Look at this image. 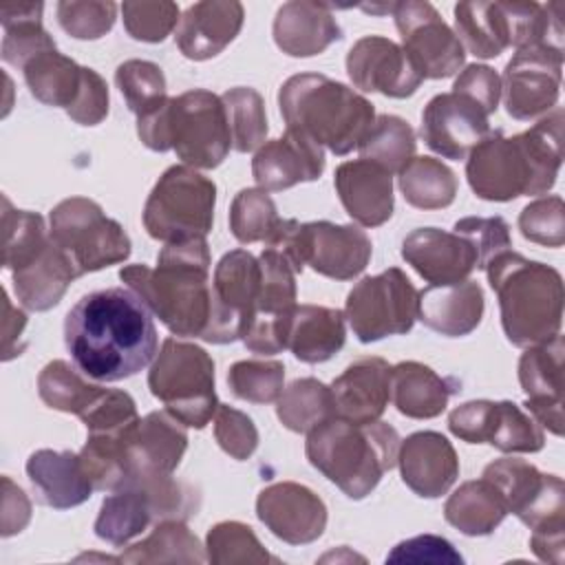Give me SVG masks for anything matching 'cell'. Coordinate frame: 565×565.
Here are the masks:
<instances>
[{"instance_id": "cell-1", "label": "cell", "mask_w": 565, "mask_h": 565, "mask_svg": "<svg viewBox=\"0 0 565 565\" xmlns=\"http://www.w3.org/2000/svg\"><path fill=\"white\" fill-rule=\"evenodd\" d=\"M157 327L143 300L124 287L82 296L64 320V344L77 371L97 382H119L157 355Z\"/></svg>"}, {"instance_id": "cell-2", "label": "cell", "mask_w": 565, "mask_h": 565, "mask_svg": "<svg viewBox=\"0 0 565 565\" xmlns=\"http://www.w3.org/2000/svg\"><path fill=\"white\" fill-rule=\"evenodd\" d=\"M466 177L483 201L545 194L563 163V108H554L530 130L505 137L488 132L466 157Z\"/></svg>"}, {"instance_id": "cell-3", "label": "cell", "mask_w": 565, "mask_h": 565, "mask_svg": "<svg viewBox=\"0 0 565 565\" xmlns=\"http://www.w3.org/2000/svg\"><path fill=\"white\" fill-rule=\"evenodd\" d=\"M119 278L174 335L207 338L214 296L205 238L163 243L154 269L128 265L119 271Z\"/></svg>"}, {"instance_id": "cell-4", "label": "cell", "mask_w": 565, "mask_h": 565, "mask_svg": "<svg viewBox=\"0 0 565 565\" xmlns=\"http://www.w3.org/2000/svg\"><path fill=\"white\" fill-rule=\"evenodd\" d=\"M486 274L499 298L503 333L514 347H534L561 333L565 294L554 267L508 249L486 265Z\"/></svg>"}, {"instance_id": "cell-5", "label": "cell", "mask_w": 565, "mask_h": 565, "mask_svg": "<svg viewBox=\"0 0 565 565\" xmlns=\"http://www.w3.org/2000/svg\"><path fill=\"white\" fill-rule=\"evenodd\" d=\"M280 115L289 130L307 135L333 154H349L375 121L373 104L320 73L291 75L278 90Z\"/></svg>"}, {"instance_id": "cell-6", "label": "cell", "mask_w": 565, "mask_h": 565, "mask_svg": "<svg viewBox=\"0 0 565 565\" xmlns=\"http://www.w3.org/2000/svg\"><path fill=\"white\" fill-rule=\"evenodd\" d=\"M399 435L384 422L351 424L331 417L307 433L309 463L333 481L349 499H364L395 468Z\"/></svg>"}, {"instance_id": "cell-7", "label": "cell", "mask_w": 565, "mask_h": 565, "mask_svg": "<svg viewBox=\"0 0 565 565\" xmlns=\"http://www.w3.org/2000/svg\"><path fill=\"white\" fill-rule=\"evenodd\" d=\"M137 135L150 150H174L177 157L201 170L223 163L232 148L225 106L218 95L192 88L166 97L159 106L137 117Z\"/></svg>"}, {"instance_id": "cell-8", "label": "cell", "mask_w": 565, "mask_h": 565, "mask_svg": "<svg viewBox=\"0 0 565 565\" xmlns=\"http://www.w3.org/2000/svg\"><path fill=\"white\" fill-rule=\"evenodd\" d=\"M508 512L532 530L530 547L536 558L561 565L565 558V486L556 475L541 472L523 459L503 457L483 468Z\"/></svg>"}, {"instance_id": "cell-9", "label": "cell", "mask_w": 565, "mask_h": 565, "mask_svg": "<svg viewBox=\"0 0 565 565\" xmlns=\"http://www.w3.org/2000/svg\"><path fill=\"white\" fill-rule=\"evenodd\" d=\"M265 245L278 249L296 274L309 265L313 271L333 280L360 276L373 252L371 238L360 225H338L331 221L300 223L296 218H280Z\"/></svg>"}, {"instance_id": "cell-10", "label": "cell", "mask_w": 565, "mask_h": 565, "mask_svg": "<svg viewBox=\"0 0 565 565\" xmlns=\"http://www.w3.org/2000/svg\"><path fill=\"white\" fill-rule=\"evenodd\" d=\"M150 393L166 411L190 428H203L214 417V360L194 342L166 338L148 371Z\"/></svg>"}, {"instance_id": "cell-11", "label": "cell", "mask_w": 565, "mask_h": 565, "mask_svg": "<svg viewBox=\"0 0 565 565\" xmlns=\"http://www.w3.org/2000/svg\"><path fill=\"white\" fill-rule=\"evenodd\" d=\"M216 185L190 166H170L143 205L146 232L161 241L205 238L214 223Z\"/></svg>"}, {"instance_id": "cell-12", "label": "cell", "mask_w": 565, "mask_h": 565, "mask_svg": "<svg viewBox=\"0 0 565 565\" xmlns=\"http://www.w3.org/2000/svg\"><path fill=\"white\" fill-rule=\"evenodd\" d=\"M49 221L51 241L68 256L79 276L124 263L130 256L128 234L93 199H64L51 210Z\"/></svg>"}, {"instance_id": "cell-13", "label": "cell", "mask_w": 565, "mask_h": 565, "mask_svg": "<svg viewBox=\"0 0 565 565\" xmlns=\"http://www.w3.org/2000/svg\"><path fill=\"white\" fill-rule=\"evenodd\" d=\"M22 73L38 102L64 108L75 124L97 126L106 119L110 99L104 77L88 66H79L57 49L35 55Z\"/></svg>"}, {"instance_id": "cell-14", "label": "cell", "mask_w": 565, "mask_h": 565, "mask_svg": "<svg viewBox=\"0 0 565 565\" xmlns=\"http://www.w3.org/2000/svg\"><path fill=\"white\" fill-rule=\"evenodd\" d=\"M417 289L399 267L364 276L347 296L344 318L353 335L369 344L386 335L408 333L417 320Z\"/></svg>"}, {"instance_id": "cell-15", "label": "cell", "mask_w": 565, "mask_h": 565, "mask_svg": "<svg viewBox=\"0 0 565 565\" xmlns=\"http://www.w3.org/2000/svg\"><path fill=\"white\" fill-rule=\"evenodd\" d=\"M402 49L424 79L452 77L466 62V49L430 2H393Z\"/></svg>"}, {"instance_id": "cell-16", "label": "cell", "mask_w": 565, "mask_h": 565, "mask_svg": "<svg viewBox=\"0 0 565 565\" xmlns=\"http://www.w3.org/2000/svg\"><path fill=\"white\" fill-rule=\"evenodd\" d=\"M260 294V263L247 249H232L214 267V313L205 342L227 344L241 340L252 322Z\"/></svg>"}, {"instance_id": "cell-17", "label": "cell", "mask_w": 565, "mask_h": 565, "mask_svg": "<svg viewBox=\"0 0 565 565\" xmlns=\"http://www.w3.org/2000/svg\"><path fill=\"white\" fill-rule=\"evenodd\" d=\"M561 77L563 49H516L501 75V93L508 115L521 121L547 115L558 102Z\"/></svg>"}, {"instance_id": "cell-18", "label": "cell", "mask_w": 565, "mask_h": 565, "mask_svg": "<svg viewBox=\"0 0 565 565\" xmlns=\"http://www.w3.org/2000/svg\"><path fill=\"white\" fill-rule=\"evenodd\" d=\"M488 110L472 97L450 90L435 95L422 113V139L444 159H466L490 132Z\"/></svg>"}, {"instance_id": "cell-19", "label": "cell", "mask_w": 565, "mask_h": 565, "mask_svg": "<svg viewBox=\"0 0 565 565\" xmlns=\"http://www.w3.org/2000/svg\"><path fill=\"white\" fill-rule=\"evenodd\" d=\"M188 448L185 424L168 411L148 413L126 444V488L172 477Z\"/></svg>"}, {"instance_id": "cell-20", "label": "cell", "mask_w": 565, "mask_h": 565, "mask_svg": "<svg viewBox=\"0 0 565 565\" xmlns=\"http://www.w3.org/2000/svg\"><path fill=\"white\" fill-rule=\"evenodd\" d=\"M256 516L289 545L313 543L327 527L324 501L296 481H278L263 488L256 499Z\"/></svg>"}, {"instance_id": "cell-21", "label": "cell", "mask_w": 565, "mask_h": 565, "mask_svg": "<svg viewBox=\"0 0 565 565\" xmlns=\"http://www.w3.org/2000/svg\"><path fill=\"white\" fill-rule=\"evenodd\" d=\"M347 73L355 88L395 99L411 97L424 82L404 49L382 35H364L351 46Z\"/></svg>"}, {"instance_id": "cell-22", "label": "cell", "mask_w": 565, "mask_h": 565, "mask_svg": "<svg viewBox=\"0 0 565 565\" xmlns=\"http://www.w3.org/2000/svg\"><path fill=\"white\" fill-rule=\"evenodd\" d=\"M563 335L525 347L519 360V382L527 413L552 435H563Z\"/></svg>"}, {"instance_id": "cell-23", "label": "cell", "mask_w": 565, "mask_h": 565, "mask_svg": "<svg viewBox=\"0 0 565 565\" xmlns=\"http://www.w3.org/2000/svg\"><path fill=\"white\" fill-rule=\"evenodd\" d=\"M402 258L428 285L468 280L479 267L477 252L463 236L439 227H417L402 241Z\"/></svg>"}, {"instance_id": "cell-24", "label": "cell", "mask_w": 565, "mask_h": 565, "mask_svg": "<svg viewBox=\"0 0 565 565\" xmlns=\"http://www.w3.org/2000/svg\"><path fill=\"white\" fill-rule=\"evenodd\" d=\"M324 172V150L307 135L285 130L265 141L252 159V177L265 192H280L302 181H316Z\"/></svg>"}, {"instance_id": "cell-25", "label": "cell", "mask_w": 565, "mask_h": 565, "mask_svg": "<svg viewBox=\"0 0 565 565\" xmlns=\"http://www.w3.org/2000/svg\"><path fill=\"white\" fill-rule=\"evenodd\" d=\"M397 466L402 481L424 499L446 494L459 477V457L452 444L435 430H419L399 444Z\"/></svg>"}, {"instance_id": "cell-26", "label": "cell", "mask_w": 565, "mask_h": 565, "mask_svg": "<svg viewBox=\"0 0 565 565\" xmlns=\"http://www.w3.org/2000/svg\"><path fill=\"white\" fill-rule=\"evenodd\" d=\"M331 393L335 417L351 424H373L391 399V364L377 355L358 358L333 380Z\"/></svg>"}, {"instance_id": "cell-27", "label": "cell", "mask_w": 565, "mask_h": 565, "mask_svg": "<svg viewBox=\"0 0 565 565\" xmlns=\"http://www.w3.org/2000/svg\"><path fill=\"white\" fill-rule=\"evenodd\" d=\"M335 192L347 214L362 227L384 225L393 216V174L375 161L353 159L335 168Z\"/></svg>"}, {"instance_id": "cell-28", "label": "cell", "mask_w": 565, "mask_h": 565, "mask_svg": "<svg viewBox=\"0 0 565 565\" xmlns=\"http://www.w3.org/2000/svg\"><path fill=\"white\" fill-rule=\"evenodd\" d=\"M245 9L236 0H203L190 4L177 26L179 51L194 62L218 55L241 31Z\"/></svg>"}, {"instance_id": "cell-29", "label": "cell", "mask_w": 565, "mask_h": 565, "mask_svg": "<svg viewBox=\"0 0 565 565\" xmlns=\"http://www.w3.org/2000/svg\"><path fill=\"white\" fill-rule=\"evenodd\" d=\"M344 313L324 305H294L280 320L282 349L300 362L320 364L344 347Z\"/></svg>"}, {"instance_id": "cell-30", "label": "cell", "mask_w": 565, "mask_h": 565, "mask_svg": "<svg viewBox=\"0 0 565 565\" xmlns=\"http://www.w3.org/2000/svg\"><path fill=\"white\" fill-rule=\"evenodd\" d=\"M26 477L35 490L38 503L55 510L75 508L88 501L95 490L79 452L71 450H35L26 459Z\"/></svg>"}, {"instance_id": "cell-31", "label": "cell", "mask_w": 565, "mask_h": 565, "mask_svg": "<svg viewBox=\"0 0 565 565\" xmlns=\"http://www.w3.org/2000/svg\"><path fill=\"white\" fill-rule=\"evenodd\" d=\"M483 289L477 280L428 285L417 294V318L446 338L472 333L483 318Z\"/></svg>"}, {"instance_id": "cell-32", "label": "cell", "mask_w": 565, "mask_h": 565, "mask_svg": "<svg viewBox=\"0 0 565 565\" xmlns=\"http://www.w3.org/2000/svg\"><path fill=\"white\" fill-rule=\"evenodd\" d=\"M271 33L276 46L291 57L318 55L335 40H342V29L331 7L311 0L285 2L276 11Z\"/></svg>"}, {"instance_id": "cell-33", "label": "cell", "mask_w": 565, "mask_h": 565, "mask_svg": "<svg viewBox=\"0 0 565 565\" xmlns=\"http://www.w3.org/2000/svg\"><path fill=\"white\" fill-rule=\"evenodd\" d=\"M459 382L441 377L430 366L406 360L391 366V399L395 408L411 419H433L448 406Z\"/></svg>"}, {"instance_id": "cell-34", "label": "cell", "mask_w": 565, "mask_h": 565, "mask_svg": "<svg viewBox=\"0 0 565 565\" xmlns=\"http://www.w3.org/2000/svg\"><path fill=\"white\" fill-rule=\"evenodd\" d=\"M77 276L68 256L51 241L35 260L13 271V289L26 309L46 311L62 300Z\"/></svg>"}, {"instance_id": "cell-35", "label": "cell", "mask_w": 565, "mask_h": 565, "mask_svg": "<svg viewBox=\"0 0 565 565\" xmlns=\"http://www.w3.org/2000/svg\"><path fill=\"white\" fill-rule=\"evenodd\" d=\"M159 521L161 516L150 492L143 486H135L117 490L102 501L93 530L97 539L121 547Z\"/></svg>"}, {"instance_id": "cell-36", "label": "cell", "mask_w": 565, "mask_h": 565, "mask_svg": "<svg viewBox=\"0 0 565 565\" xmlns=\"http://www.w3.org/2000/svg\"><path fill=\"white\" fill-rule=\"evenodd\" d=\"M505 514L499 490L483 477L461 483L444 505V519L466 536L492 534Z\"/></svg>"}, {"instance_id": "cell-37", "label": "cell", "mask_w": 565, "mask_h": 565, "mask_svg": "<svg viewBox=\"0 0 565 565\" xmlns=\"http://www.w3.org/2000/svg\"><path fill=\"white\" fill-rule=\"evenodd\" d=\"M42 2H2V49L0 55L7 64L24 68L35 55L55 49L53 38L42 26Z\"/></svg>"}, {"instance_id": "cell-38", "label": "cell", "mask_w": 565, "mask_h": 565, "mask_svg": "<svg viewBox=\"0 0 565 565\" xmlns=\"http://www.w3.org/2000/svg\"><path fill=\"white\" fill-rule=\"evenodd\" d=\"M455 35L475 57L501 55L510 46V24L501 2H459L455 7Z\"/></svg>"}, {"instance_id": "cell-39", "label": "cell", "mask_w": 565, "mask_h": 565, "mask_svg": "<svg viewBox=\"0 0 565 565\" xmlns=\"http://www.w3.org/2000/svg\"><path fill=\"white\" fill-rule=\"evenodd\" d=\"M121 563H203L205 547L181 519L159 521L152 532L119 556Z\"/></svg>"}, {"instance_id": "cell-40", "label": "cell", "mask_w": 565, "mask_h": 565, "mask_svg": "<svg viewBox=\"0 0 565 565\" xmlns=\"http://www.w3.org/2000/svg\"><path fill=\"white\" fill-rule=\"evenodd\" d=\"M399 190L408 205L419 210L448 207L457 196V174L435 157H413L397 172Z\"/></svg>"}, {"instance_id": "cell-41", "label": "cell", "mask_w": 565, "mask_h": 565, "mask_svg": "<svg viewBox=\"0 0 565 565\" xmlns=\"http://www.w3.org/2000/svg\"><path fill=\"white\" fill-rule=\"evenodd\" d=\"M276 415L291 433H309L318 424L335 417L331 386L316 377L294 380L287 388H282L276 402Z\"/></svg>"}, {"instance_id": "cell-42", "label": "cell", "mask_w": 565, "mask_h": 565, "mask_svg": "<svg viewBox=\"0 0 565 565\" xmlns=\"http://www.w3.org/2000/svg\"><path fill=\"white\" fill-rule=\"evenodd\" d=\"M51 243L44 218L38 212L15 210L2 196V267L18 271L35 260Z\"/></svg>"}, {"instance_id": "cell-43", "label": "cell", "mask_w": 565, "mask_h": 565, "mask_svg": "<svg viewBox=\"0 0 565 565\" xmlns=\"http://www.w3.org/2000/svg\"><path fill=\"white\" fill-rule=\"evenodd\" d=\"M417 139L411 124L397 115L375 117L369 132L362 137L358 150L362 159L375 161L391 174L399 172L415 157Z\"/></svg>"}, {"instance_id": "cell-44", "label": "cell", "mask_w": 565, "mask_h": 565, "mask_svg": "<svg viewBox=\"0 0 565 565\" xmlns=\"http://www.w3.org/2000/svg\"><path fill=\"white\" fill-rule=\"evenodd\" d=\"M225 106L227 126L232 135V148L236 152L258 150L267 141V115L265 102L258 90L249 86H236L221 95Z\"/></svg>"}, {"instance_id": "cell-45", "label": "cell", "mask_w": 565, "mask_h": 565, "mask_svg": "<svg viewBox=\"0 0 565 565\" xmlns=\"http://www.w3.org/2000/svg\"><path fill=\"white\" fill-rule=\"evenodd\" d=\"M104 388L86 382L66 360L49 362L38 375V393L49 408L82 415Z\"/></svg>"}, {"instance_id": "cell-46", "label": "cell", "mask_w": 565, "mask_h": 565, "mask_svg": "<svg viewBox=\"0 0 565 565\" xmlns=\"http://www.w3.org/2000/svg\"><path fill=\"white\" fill-rule=\"evenodd\" d=\"M260 263V294L252 320H278L296 305V269L274 247H265Z\"/></svg>"}, {"instance_id": "cell-47", "label": "cell", "mask_w": 565, "mask_h": 565, "mask_svg": "<svg viewBox=\"0 0 565 565\" xmlns=\"http://www.w3.org/2000/svg\"><path fill=\"white\" fill-rule=\"evenodd\" d=\"M205 556L216 565L234 563H276L258 541L254 530L241 521H221L207 530Z\"/></svg>"}, {"instance_id": "cell-48", "label": "cell", "mask_w": 565, "mask_h": 565, "mask_svg": "<svg viewBox=\"0 0 565 565\" xmlns=\"http://www.w3.org/2000/svg\"><path fill=\"white\" fill-rule=\"evenodd\" d=\"M488 444L501 452H539L545 444L541 424L519 404L494 402V419Z\"/></svg>"}, {"instance_id": "cell-49", "label": "cell", "mask_w": 565, "mask_h": 565, "mask_svg": "<svg viewBox=\"0 0 565 565\" xmlns=\"http://www.w3.org/2000/svg\"><path fill=\"white\" fill-rule=\"evenodd\" d=\"M278 221L274 199L260 188H243L232 201L230 230L238 243H265Z\"/></svg>"}, {"instance_id": "cell-50", "label": "cell", "mask_w": 565, "mask_h": 565, "mask_svg": "<svg viewBox=\"0 0 565 565\" xmlns=\"http://www.w3.org/2000/svg\"><path fill=\"white\" fill-rule=\"evenodd\" d=\"M227 386L234 397L271 404L285 388V364L278 360H238L227 371Z\"/></svg>"}, {"instance_id": "cell-51", "label": "cell", "mask_w": 565, "mask_h": 565, "mask_svg": "<svg viewBox=\"0 0 565 565\" xmlns=\"http://www.w3.org/2000/svg\"><path fill=\"white\" fill-rule=\"evenodd\" d=\"M117 88L128 108L139 117L159 106L166 95V75L159 64L148 60H126L115 71Z\"/></svg>"}, {"instance_id": "cell-52", "label": "cell", "mask_w": 565, "mask_h": 565, "mask_svg": "<svg viewBox=\"0 0 565 565\" xmlns=\"http://www.w3.org/2000/svg\"><path fill=\"white\" fill-rule=\"evenodd\" d=\"M519 230L525 241L543 247H563L565 205L561 196H543L527 203L519 214Z\"/></svg>"}, {"instance_id": "cell-53", "label": "cell", "mask_w": 565, "mask_h": 565, "mask_svg": "<svg viewBox=\"0 0 565 565\" xmlns=\"http://www.w3.org/2000/svg\"><path fill=\"white\" fill-rule=\"evenodd\" d=\"M119 9L128 35L150 44L163 42L181 20L174 2H124Z\"/></svg>"}, {"instance_id": "cell-54", "label": "cell", "mask_w": 565, "mask_h": 565, "mask_svg": "<svg viewBox=\"0 0 565 565\" xmlns=\"http://www.w3.org/2000/svg\"><path fill=\"white\" fill-rule=\"evenodd\" d=\"M117 20L115 2H60L57 22L77 40H97L106 35Z\"/></svg>"}, {"instance_id": "cell-55", "label": "cell", "mask_w": 565, "mask_h": 565, "mask_svg": "<svg viewBox=\"0 0 565 565\" xmlns=\"http://www.w3.org/2000/svg\"><path fill=\"white\" fill-rule=\"evenodd\" d=\"M452 232L470 241L475 247L479 260L477 269H486L494 256L512 247L510 225L501 216H463L455 223Z\"/></svg>"}, {"instance_id": "cell-56", "label": "cell", "mask_w": 565, "mask_h": 565, "mask_svg": "<svg viewBox=\"0 0 565 565\" xmlns=\"http://www.w3.org/2000/svg\"><path fill=\"white\" fill-rule=\"evenodd\" d=\"M214 439L236 461H245L258 446V430L254 422L230 404H218L214 413Z\"/></svg>"}, {"instance_id": "cell-57", "label": "cell", "mask_w": 565, "mask_h": 565, "mask_svg": "<svg viewBox=\"0 0 565 565\" xmlns=\"http://www.w3.org/2000/svg\"><path fill=\"white\" fill-rule=\"evenodd\" d=\"M386 563H463L455 545L437 534H419L393 547Z\"/></svg>"}, {"instance_id": "cell-58", "label": "cell", "mask_w": 565, "mask_h": 565, "mask_svg": "<svg viewBox=\"0 0 565 565\" xmlns=\"http://www.w3.org/2000/svg\"><path fill=\"white\" fill-rule=\"evenodd\" d=\"M494 419V402L492 399H472L459 404L448 415V428L455 437L468 444H488Z\"/></svg>"}, {"instance_id": "cell-59", "label": "cell", "mask_w": 565, "mask_h": 565, "mask_svg": "<svg viewBox=\"0 0 565 565\" xmlns=\"http://www.w3.org/2000/svg\"><path fill=\"white\" fill-rule=\"evenodd\" d=\"M452 90L472 97L492 115L501 99V77L486 64H468L452 84Z\"/></svg>"}, {"instance_id": "cell-60", "label": "cell", "mask_w": 565, "mask_h": 565, "mask_svg": "<svg viewBox=\"0 0 565 565\" xmlns=\"http://www.w3.org/2000/svg\"><path fill=\"white\" fill-rule=\"evenodd\" d=\"M31 521V501L20 486L9 477H2V536H13L26 527Z\"/></svg>"}, {"instance_id": "cell-61", "label": "cell", "mask_w": 565, "mask_h": 565, "mask_svg": "<svg viewBox=\"0 0 565 565\" xmlns=\"http://www.w3.org/2000/svg\"><path fill=\"white\" fill-rule=\"evenodd\" d=\"M2 309H4V318H2V360L7 362L13 355H20L13 340L22 338V331L26 327V313L22 309H13L4 289H2Z\"/></svg>"}]
</instances>
